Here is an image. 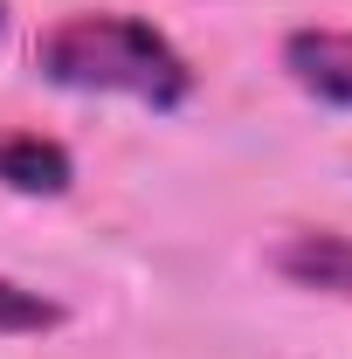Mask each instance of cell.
<instances>
[{"mask_svg": "<svg viewBox=\"0 0 352 359\" xmlns=\"http://www.w3.org/2000/svg\"><path fill=\"white\" fill-rule=\"evenodd\" d=\"M35 69L76 97H132L145 111H180L194 97V62L145 14H62L35 42Z\"/></svg>", "mask_w": 352, "mask_h": 359, "instance_id": "cell-1", "label": "cell"}, {"mask_svg": "<svg viewBox=\"0 0 352 359\" xmlns=\"http://www.w3.org/2000/svg\"><path fill=\"white\" fill-rule=\"evenodd\" d=\"M283 69L304 97L332 104V111H352V28H290L283 35Z\"/></svg>", "mask_w": 352, "mask_h": 359, "instance_id": "cell-2", "label": "cell"}, {"mask_svg": "<svg viewBox=\"0 0 352 359\" xmlns=\"http://www.w3.org/2000/svg\"><path fill=\"white\" fill-rule=\"evenodd\" d=\"M276 276H290L297 290H318V297H346L352 304V235L339 228H304L276 249Z\"/></svg>", "mask_w": 352, "mask_h": 359, "instance_id": "cell-3", "label": "cell"}, {"mask_svg": "<svg viewBox=\"0 0 352 359\" xmlns=\"http://www.w3.org/2000/svg\"><path fill=\"white\" fill-rule=\"evenodd\" d=\"M69 180H76L69 145H55L42 132H7L0 138V187H14V194H69Z\"/></svg>", "mask_w": 352, "mask_h": 359, "instance_id": "cell-4", "label": "cell"}, {"mask_svg": "<svg viewBox=\"0 0 352 359\" xmlns=\"http://www.w3.org/2000/svg\"><path fill=\"white\" fill-rule=\"evenodd\" d=\"M55 325H62V304L55 297L0 276V339H35V332H55Z\"/></svg>", "mask_w": 352, "mask_h": 359, "instance_id": "cell-5", "label": "cell"}, {"mask_svg": "<svg viewBox=\"0 0 352 359\" xmlns=\"http://www.w3.org/2000/svg\"><path fill=\"white\" fill-rule=\"evenodd\" d=\"M0 35H7V0H0Z\"/></svg>", "mask_w": 352, "mask_h": 359, "instance_id": "cell-6", "label": "cell"}]
</instances>
